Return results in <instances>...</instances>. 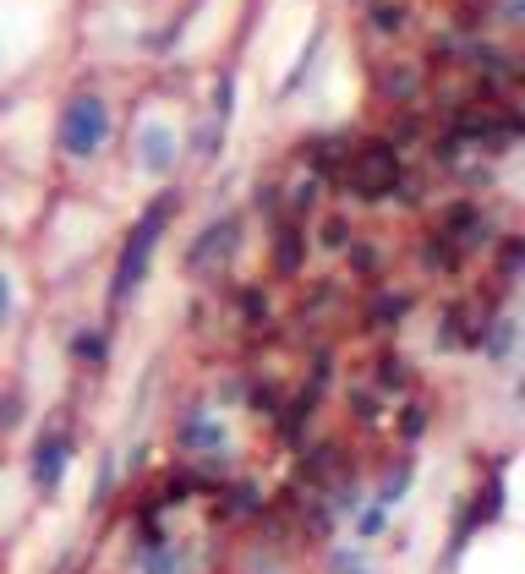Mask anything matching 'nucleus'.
<instances>
[{
	"mask_svg": "<svg viewBox=\"0 0 525 574\" xmlns=\"http://www.w3.org/2000/svg\"><path fill=\"white\" fill-rule=\"evenodd\" d=\"M104 143H110V104L99 93H77L61 115V148L72 159H93Z\"/></svg>",
	"mask_w": 525,
	"mask_h": 574,
	"instance_id": "1",
	"label": "nucleus"
},
{
	"mask_svg": "<svg viewBox=\"0 0 525 574\" xmlns=\"http://www.w3.org/2000/svg\"><path fill=\"white\" fill-rule=\"evenodd\" d=\"M170 214H175V197H154V208L137 219L132 241H126V252H121V274H115V301H121L126 290H132L137 279L148 274V257H154L159 236H165V219H170Z\"/></svg>",
	"mask_w": 525,
	"mask_h": 574,
	"instance_id": "2",
	"label": "nucleus"
},
{
	"mask_svg": "<svg viewBox=\"0 0 525 574\" xmlns=\"http://www.w3.org/2000/svg\"><path fill=\"white\" fill-rule=\"evenodd\" d=\"M394 181H400V159H394L389 143H367L356 159L345 164V186L356 197H383Z\"/></svg>",
	"mask_w": 525,
	"mask_h": 574,
	"instance_id": "3",
	"label": "nucleus"
},
{
	"mask_svg": "<svg viewBox=\"0 0 525 574\" xmlns=\"http://www.w3.org/2000/svg\"><path fill=\"white\" fill-rule=\"evenodd\" d=\"M137 154H143V164H148V170H154V175H165L170 170V164H175V132H170V126H143V137H137Z\"/></svg>",
	"mask_w": 525,
	"mask_h": 574,
	"instance_id": "4",
	"label": "nucleus"
},
{
	"mask_svg": "<svg viewBox=\"0 0 525 574\" xmlns=\"http://www.w3.org/2000/svg\"><path fill=\"white\" fill-rule=\"evenodd\" d=\"M61 460H66V443H61V438L39 443V460H33V471H39V482H55V476H61Z\"/></svg>",
	"mask_w": 525,
	"mask_h": 574,
	"instance_id": "5",
	"label": "nucleus"
},
{
	"mask_svg": "<svg viewBox=\"0 0 525 574\" xmlns=\"http://www.w3.org/2000/svg\"><path fill=\"white\" fill-rule=\"evenodd\" d=\"M400 22H405V11H400V6H378V28H383V33H394Z\"/></svg>",
	"mask_w": 525,
	"mask_h": 574,
	"instance_id": "6",
	"label": "nucleus"
},
{
	"mask_svg": "<svg viewBox=\"0 0 525 574\" xmlns=\"http://www.w3.org/2000/svg\"><path fill=\"white\" fill-rule=\"evenodd\" d=\"M77 356H88V361H99V356H104V345H99V339H77Z\"/></svg>",
	"mask_w": 525,
	"mask_h": 574,
	"instance_id": "7",
	"label": "nucleus"
},
{
	"mask_svg": "<svg viewBox=\"0 0 525 574\" xmlns=\"http://www.w3.org/2000/svg\"><path fill=\"white\" fill-rule=\"evenodd\" d=\"M6 312H11V279L0 274V323H6Z\"/></svg>",
	"mask_w": 525,
	"mask_h": 574,
	"instance_id": "8",
	"label": "nucleus"
}]
</instances>
